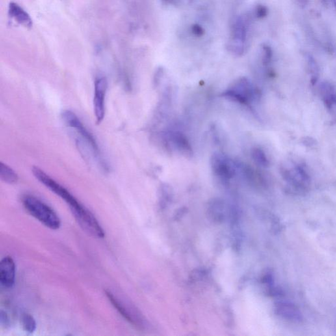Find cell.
Instances as JSON below:
<instances>
[{
  "mask_svg": "<svg viewBox=\"0 0 336 336\" xmlns=\"http://www.w3.org/2000/svg\"><path fill=\"white\" fill-rule=\"evenodd\" d=\"M32 172L41 183L57 196H60L69 206L77 222L84 231L93 237L98 238L105 237V231L94 215L84 207L68 190L52 179L38 167L34 166L32 169Z\"/></svg>",
  "mask_w": 336,
  "mask_h": 336,
  "instance_id": "6da1fadb",
  "label": "cell"
},
{
  "mask_svg": "<svg viewBox=\"0 0 336 336\" xmlns=\"http://www.w3.org/2000/svg\"><path fill=\"white\" fill-rule=\"evenodd\" d=\"M23 207L32 217L52 230L60 228L61 222L51 207L32 195H25L22 198Z\"/></svg>",
  "mask_w": 336,
  "mask_h": 336,
  "instance_id": "7a4b0ae2",
  "label": "cell"
},
{
  "mask_svg": "<svg viewBox=\"0 0 336 336\" xmlns=\"http://www.w3.org/2000/svg\"><path fill=\"white\" fill-rule=\"evenodd\" d=\"M283 179L294 191L305 193L309 190L311 179L305 167L300 164H286L281 169Z\"/></svg>",
  "mask_w": 336,
  "mask_h": 336,
  "instance_id": "3957f363",
  "label": "cell"
},
{
  "mask_svg": "<svg viewBox=\"0 0 336 336\" xmlns=\"http://www.w3.org/2000/svg\"><path fill=\"white\" fill-rule=\"evenodd\" d=\"M257 91L246 78H240L234 82L223 96L242 105H249L257 97Z\"/></svg>",
  "mask_w": 336,
  "mask_h": 336,
  "instance_id": "277c9868",
  "label": "cell"
},
{
  "mask_svg": "<svg viewBox=\"0 0 336 336\" xmlns=\"http://www.w3.org/2000/svg\"><path fill=\"white\" fill-rule=\"evenodd\" d=\"M61 118L67 126L75 129L81 137L82 140L85 141L87 144L92 149L95 157L101 158L100 151H99L96 140L92 134L86 128L84 123L81 122L77 115L71 110H64L62 112Z\"/></svg>",
  "mask_w": 336,
  "mask_h": 336,
  "instance_id": "5b68a950",
  "label": "cell"
},
{
  "mask_svg": "<svg viewBox=\"0 0 336 336\" xmlns=\"http://www.w3.org/2000/svg\"><path fill=\"white\" fill-rule=\"evenodd\" d=\"M108 88L107 78H97L95 82L94 97H93V107L97 123H101L105 117V97Z\"/></svg>",
  "mask_w": 336,
  "mask_h": 336,
  "instance_id": "8992f818",
  "label": "cell"
},
{
  "mask_svg": "<svg viewBox=\"0 0 336 336\" xmlns=\"http://www.w3.org/2000/svg\"><path fill=\"white\" fill-rule=\"evenodd\" d=\"M211 167L214 174L221 179L228 180L233 178L235 174V164L222 153H216L212 155Z\"/></svg>",
  "mask_w": 336,
  "mask_h": 336,
  "instance_id": "52a82bcc",
  "label": "cell"
},
{
  "mask_svg": "<svg viewBox=\"0 0 336 336\" xmlns=\"http://www.w3.org/2000/svg\"><path fill=\"white\" fill-rule=\"evenodd\" d=\"M106 296H107L108 300L112 303L115 309H117L118 313L121 315L129 322L130 324H133V326L138 327H143L144 322L140 315L138 313H136V310L132 309V308L127 306L120 299L115 296L111 292L106 290Z\"/></svg>",
  "mask_w": 336,
  "mask_h": 336,
  "instance_id": "ba28073f",
  "label": "cell"
},
{
  "mask_svg": "<svg viewBox=\"0 0 336 336\" xmlns=\"http://www.w3.org/2000/svg\"><path fill=\"white\" fill-rule=\"evenodd\" d=\"M320 94L325 108L331 122L336 123V88L328 82H322L320 86Z\"/></svg>",
  "mask_w": 336,
  "mask_h": 336,
  "instance_id": "9c48e42d",
  "label": "cell"
},
{
  "mask_svg": "<svg viewBox=\"0 0 336 336\" xmlns=\"http://www.w3.org/2000/svg\"><path fill=\"white\" fill-rule=\"evenodd\" d=\"M167 145L173 150L178 151L181 155L186 157H191L192 149L191 145L185 134L180 131H171L166 134Z\"/></svg>",
  "mask_w": 336,
  "mask_h": 336,
  "instance_id": "30bf717a",
  "label": "cell"
},
{
  "mask_svg": "<svg viewBox=\"0 0 336 336\" xmlns=\"http://www.w3.org/2000/svg\"><path fill=\"white\" fill-rule=\"evenodd\" d=\"M248 27L245 19L242 17H238L234 24L233 28V42L235 45H233V51L238 55H241L244 51V43L247 38Z\"/></svg>",
  "mask_w": 336,
  "mask_h": 336,
  "instance_id": "8fae6325",
  "label": "cell"
},
{
  "mask_svg": "<svg viewBox=\"0 0 336 336\" xmlns=\"http://www.w3.org/2000/svg\"><path fill=\"white\" fill-rule=\"evenodd\" d=\"M275 313L283 319L294 323L303 321V316L300 309L293 303L281 301L275 305Z\"/></svg>",
  "mask_w": 336,
  "mask_h": 336,
  "instance_id": "7c38bea8",
  "label": "cell"
},
{
  "mask_svg": "<svg viewBox=\"0 0 336 336\" xmlns=\"http://www.w3.org/2000/svg\"><path fill=\"white\" fill-rule=\"evenodd\" d=\"M16 274L14 260L11 256H6L0 262V283L5 288L14 286Z\"/></svg>",
  "mask_w": 336,
  "mask_h": 336,
  "instance_id": "4fadbf2b",
  "label": "cell"
},
{
  "mask_svg": "<svg viewBox=\"0 0 336 336\" xmlns=\"http://www.w3.org/2000/svg\"><path fill=\"white\" fill-rule=\"evenodd\" d=\"M8 13L9 15L19 25L23 26L26 29H32L33 21L31 17L19 4L15 2H11L9 6Z\"/></svg>",
  "mask_w": 336,
  "mask_h": 336,
  "instance_id": "5bb4252c",
  "label": "cell"
},
{
  "mask_svg": "<svg viewBox=\"0 0 336 336\" xmlns=\"http://www.w3.org/2000/svg\"><path fill=\"white\" fill-rule=\"evenodd\" d=\"M0 177L4 182L8 184H15L19 181V175L12 168L6 164L0 163Z\"/></svg>",
  "mask_w": 336,
  "mask_h": 336,
  "instance_id": "9a60e30c",
  "label": "cell"
},
{
  "mask_svg": "<svg viewBox=\"0 0 336 336\" xmlns=\"http://www.w3.org/2000/svg\"><path fill=\"white\" fill-rule=\"evenodd\" d=\"M251 157H252L253 161L258 165V166L266 168L270 165L267 157L265 155V152L262 149L255 148L251 152Z\"/></svg>",
  "mask_w": 336,
  "mask_h": 336,
  "instance_id": "2e32d148",
  "label": "cell"
},
{
  "mask_svg": "<svg viewBox=\"0 0 336 336\" xmlns=\"http://www.w3.org/2000/svg\"><path fill=\"white\" fill-rule=\"evenodd\" d=\"M22 326L25 331L28 333H33L36 330V322L33 316L29 313L24 314L22 316Z\"/></svg>",
  "mask_w": 336,
  "mask_h": 336,
  "instance_id": "e0dca14e",
  "label": "cell"
},
{
  "mask_svg": "<svg viewBox=\"0 0 336 336\" xmlns=\"http://www.w3.org/2000/svg\"><path fill=\"white\" fill-rule=\"evenodd\" d=\"M263 49V61L264 64L267 65L270 64L271 60L273 57V51L272 48L268 45H264Z\"/></svg>",
  "mask_w": 336,
  "mask_h": 336,
  "instance_id": "ac0fdd59",
  "label": "cell"
},
{
  "mask_svg": "<svg viewBox=\"0 0 336 336\" xmlns=\"http://www.w3.org/2000/svg\"><path fill=\"white\" fill-rule=\"evenodd\" d=\"M191 30L194 35L197 37L203 36L205 34V29L200 25H197V24L192 26Z\"/></svg>",
  "mask_w": 336,
  "mask_h": 336,
  "instance_id": "d6986e66",
  "label": "cell"
},
{
  "mask_svg": "<svg viewBox=\"0 0 336 336\" xmlns=\"http://www.w3.org/2000/svg\"><path fill=\"white\" fill-rule=\"evenodd\" d=\"M268 10L265 6H258L256 9V16L259 19H263L267 15Z\"/></svg>",
  "mask_w": 336,
  "mask_h": 336,
  "instance_id": "ffe728a7",
  "label": "cell"
},
{
  "mask_svg": "<svg viewBox=\"0 0 336 336\" xmlns=\"http://www.w3.org/2000/svg\"><path fill=\"white\" fill-rule=\"evenodd\" d=\"M164 75V70L162 68H159L157 72V73H156L155 75V83L156 85H158V84H159V82L160 80H161V79L162 77H163Z\"/></svg>",
  "mask_w": 336,
  "mask_h": 336,
  "instance_id": "44dd1931",
  "label": "cell"
},
{
  "mask_svg": "<svg viewBox=\"0 0 336 336\" xmlns=\"http://www.w3.org/2000/svg\"><path fill=\"white\" fill-rule=\"evenodd\" d=\"M329 2L332 4L333 7H334L336 10V0H329Z\"/></svg>",
  "mask_w": 336,
  "mask_h": 336,
  "instance_id": "7402d4cb",
  "label": "cell"
},
{
  "mask_svg": "<svg viewBox=\"0 0 336 336\" xmlns=\"http://www.w3.org/2000/svg\"><path fill=\"white\" fill-rule=\"evenodd\" d=\"M165 1H166L167 2H172L173 1V0H165Z\"/></svg>",
  "mask_w": 336,
  "mask_h": 336,
  "instance_id": "603a6c76",
  "label": "cell"
}]
</instances>
